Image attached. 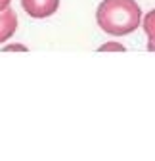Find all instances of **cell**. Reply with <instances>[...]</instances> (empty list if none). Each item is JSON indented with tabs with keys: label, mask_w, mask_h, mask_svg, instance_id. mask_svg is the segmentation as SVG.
Instances as JSON below:
<instances>
[{
	"label": "cell",
	"mask_w": 155,
	"mask_h": 161,
	"mask_svg": "<svg viewBox=\"0 0 155 161\" xmlns=\"http://www.w3.org/2000/svg\"><path fill=\"white\" fill-rule=\"evenodd\" d=\"M15 31H17V14L12 8L0 12V44L8 42L15 35Z\"/></svg>",
	"instance_id": "3957f363"
},
{
	"label": "cell",
	"mask_w": 155,
	"mask_h": 161,
	"mask_svg": "<svg viewBox=\"0 0 155 161\" xmlns=\"http://www.w3.org/2000/svg\"><path fill=\"white\" fill-rule=\"evenodd\" d=\"M23 12L33 19H46L60 8V0H21Z\"/></svg>",
	"instance_id": "7a4b0ae2"
},
{
	"label": "cell",
	"mask_w": 155,
	"mask_h": 161,
	"mask_svg": "<svg viewBox=\"0 0 155 161\" xmlns=\"http://www.w3.org/2000/svg\"><path fill=\"white\" fill-rule=\"evenodd\" d=\"M96 23L109 36H126L142 25V10L136 0H102Z\"/></svg>",
	"instance_id": "6da1fadb"
},
{
	"label": "cell",
	"mask_w": 155,
	"mask_h": 161,
	"mask_svg": "<svg viewBox=\"0 0 155 161\" xmlns=\"http://www.w3.org/2000/svg\"><path fill=\"white\" fill-rule=\"evenodd\" d=\"M142 29L149 40V44H155V8L142 17Z\"/></svg>",
	"instance_id": "277c9868"
},
{
	"label": "cell",
	"mask_w": 155,
	"mask_h": 161,
	"mask_svg": "<svg viewBox=\"0 0 155 161\" xmlns=\"http://www.w3.org/2000/svg\"><path fill=\"white\" fill-rule=\"evenodd\" d=\"M98 52H125V46L121 42H115V40H109V42L102 44L98 48Z\"/></svg>",
	"instance_id": "5b68a950"
},
{
	"label": "cell",
	"mask_w": 155,
	"mask_h": 161,
	"mask_svg": "<svg viewBox=\"0 0 155 161\" xmlns=\"http://www.w3.org/2000/svg\"><path fill=\"white\" fill-rule=\"evenodd\" d=\"M4 52H27V46H23V44H8V46H4Z\"/></svg>",
	"instance_id": "8992f818"
},
{
	"label": "cell",
	"mask_w": 155,
	"mask_h": 161,
	"mask_svg": "<svg viewBox=\"0 0 155 161\" xmlns=\"http://www.w3.org/2000/svg\"><path fill=\"white\" fill-rule=\"evenodd\" d=\"M10 4H12V0H0V12L8 10V8H10Z\"/></svg>",
	"instance_id": "52a82bcc"
},
{
	"label": "cell",
	"mask_w": 155,
	"mask_h": 161,
	"mask_svg": "<svg viewBox=\"0 0 155 161\" xmlns=\"http://www.w3.org/2000/svg\"><path fill=\"white\" fill-rule=\"evenodd\" d=\"M147 52H155V44H149L147 42Z\"/></svg>",
	"instance_id": "ba28073f"
}]
</instances>
